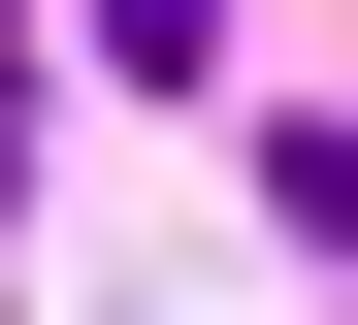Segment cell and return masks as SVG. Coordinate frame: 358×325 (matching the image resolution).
<instances>
[{"mask_svg": "<svg viewBox=\"0 0 358 325\" xmlns=\"http://www.w3.org/2000/svg\"><path fill=\"white\" fill-rule=\"evenodd\" d=\"M293 228H326V260H358V130H293Z\"/></svg>", "mask_w": 358, "mask_h": 325, "instance_id": "7a4b0ae2", "label": "cell"}, {"mask_svg": "<svg viewBox=\"0 0 358 325\" xmlns=\"http://www.w3.org/2000/svg\"><path fill=\"white\" fill-rule=\"evenodd\" d=\"M66 33L131 65V98H196V65H228V0H66Z\"/></svg>", "mask_w": 358, "mask_h": 325, "instance_id": "6da1fadb", "label": "cell"}]
</instances>
